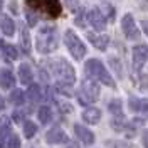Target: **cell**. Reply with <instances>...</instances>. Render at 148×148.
Segmentation results:
<instances>
[{
  "mask_svg": "<svg viewBox=\"0 0 148 148\" xmlns=\"http://www.w3.org/2000/svg\"><path fill=\"white\" fill-rule=\"evenodd\" d=\"M25 5L32 12H39L47 18H57L62 12L59 0H25Z\"/></svg>",
  "mask_w": 148,
  "mask_h": 148,
  "instance_id": "obj_1",
  "label": "cell"
},
{
  "mask_svg": "<svg viewBox=\"0 0 148 148\" xmlns=\"http://www.w3.org/2000/svg\"><path fill=\"white\" fill-rule=\"evenodd\" d=\"M84 67H86V73L89 74L91 77L99 79L103 84H106V86H110V88H114V86H116L114 81H113V77H111L110 73L106 71V67L103 66L101 61H98V59H89Z\"/></svg>",
  "mask_w": 148,
  "mask_h": 148,
  "instance_id": "obj_2",
  "label": "cell"
},
{
  "mask_svg": "<svg viewBox=\"0 0 148 148\" xmlns=\"http://www.w3.org/2000/svg\"><path fill=\"white\" fill-rule=\"evenodd\" d=\"M57 47V34L54 27H42L37 36V49L40 52H51Z\"/></svg>",
  "mask_w": 148,
  "mask_h": 148,
  "instance_id": "obj_3",
  "label": "cell"
},
{
  "mask_svg": "<svg viewBox=\"0 0 148 148\" xmlns=\"http://www.w3.org/2000/svg\"><path fill=\"white\" fill-rule=\"evenodd\" d=\"M52 69H54V74L57 76V79H59L62 84H66V86L74 84V81H76V73H74L73 66L69 64V62L59 59L57 62L52 64Z\"/></svg>",
  "mask_w": 148,
  "mask_h": 148,
  "instance_id": "obj_4",
  "label": "cell"
},
{
  "mask_svg": "<svg viewBox=\"0 0 148 148\" xmlns=\"http://www.w3.org/2000/svg\"><path fill=\"white\" fill-rule=\"evenodd\" d=\"M64 42H66V46H67V49H69V52H71V56H73L74 59H83L84 57V54H86V46H84L83 40L76 36L73 30H66Z\"/></svg>",
  "mask_w": 148,
  "mask_h": 148,
  "instance_id": "obj_5",
  "label": "cell"
},
{
  "mask_svg": "<svg viewBox=\"0 0 148 148\" xmlns=\"http://www.w3.org/2000/svg\"><path fill=\"white\" fill-rule=\"evenodd\" d=\"M99 98V86L94 83L92 79H86L81 86V92H79V101L83 104L88 103H94Z\"/></svg>",
  "mask_w": 148,
  "mask_h": 148,
  "instance_id": "obj_6",
  "label": "cell"
},
{
  "mask_svg": "<svg viewBox=\"0 0 148 148\" xmlns=\"http://www.w3.org/2000/svg\"><path fill=\"white\" fill-rule=\"evenodd\" d=\"M121 29H123V34H125L126 39H138L140 37V30L136 29V24H135L131 14H126V15L123 17Z\"/></svg>",
  "mask_w": 148,
  "mask_h": 148,
  "instance_id": "obj_7",
  "label": "cell"
},
{
  "mask_svg": "<svg viewBox=\"0 0 148 148\" xmlns=\"http://www.w3.org/2000/svg\"><path fill=\"white\" fill-rule=\"evenodd\" d=\"M148 59V46L145 44H138V46L133 47V66H135V69L140 71L143 64L147 62Z\"/></svg>",
  "mask_w": 148,
  "mask_h": 148,
  "instance_id": "obj_8",
  "label": "cell"
},
{
  "mask_svg": "<svg viewBox=\"0 0 148 148\" xmlns=\"http://www.w3.org/2000/svg\"><path fill=\"white\" fill-rule=\"evenodd\" d=\"M88 22L96 30H104L106 29V18H104V15L98 9H91L88 12Z\"/></svg>",
  "mask_w": 148,
  "mask_h": 148,
  "instance_id": "obj_9",
  "label": "cell"
},
{
  "mask_svg": "<svg viewBox=\"0 0 148 148\" xmlns=\"http://www.w3.org/2000/svg\"><path fill=\"white\" fill-rule=\"evenodd\" d=\"M74 131H76L77 138L81 140L84 145H92V143H94V133L89 131L86 126H83V125H76V126H74Z\"/></svg>",
  "mask_w": 148,
  "mask_h": 148,
  "instance_id": "obj_10",
  "label": "cell"
},
{
  "mask_svg": "<svg viewBox=\"0 0 148 148\" xmlns=\"http://www.w3.org/2000/svg\"><path fill=\"white\" fill-rule=\"evenodd\" d=\"M88 39H89V42H91L92 46L96 47V49H99V51H104L108 44H110V37L108 36H96V34H88Z\"/></svg>",
  "mask_w": 148,
  "mask_h": 148,
  "instance_id": "obj_11",
  "label": "cell"
},
{
  "mask_svg": "<svg viewBox=\"0 0 148 148\" xmlns=\"http://www.w3.org/2000/svg\"><path fill=\"white\" fill-rule=\"evenodd\" d=\"M83 120L86 121V123L96 125L98 121L101 120V111L98 110V108H88V110H84V113H83Z\"/></svg>",
  "mask_w": 148,
  "mask_h": 148,
  "instance_id": "obj_12",
  "label": "cell"
},
{
  "mask_svg": "<svg viewBox=\"0 0 148 148\" xmlns=\"http://www.w3.org/2000/svg\"><path fill=\"white\" fill-rule=\"evenodd\" d=\"M0 27L3 30V34L5 36H14V32H15V24H14V20L7 15H2L0 17Z\"/></svg>",
  "mask_w": 148,
  "mask_h": 148,
  "instance_id": "obj_13",
  "label": "cell"
},
{
  "mask_svg": "<svg viewBox=\"0 0 148 148\" xmlns=\"http://www.w3.org/2000/svg\"><path fill=\"white\" fill-rule=\"evenodd\" d=\"M66 133L62 131V130H59V128H54V130H51L49 133H47V141L49 143H62V141H66Z\"/></svg>",
  "mask_w": 148,
  "mask_h": 148,
  "instance_id": "obj_14",
  "label": "cell"
},
{
  "mask_svg": "<svg viewBox=\"0 0 148 148\" xmlns=\"http://www.w3.org/2000/svg\"><path fill=\"white\" fill-rule=\"evenodd\" d=\"M0 84H2V88H5V89H10V88L15 84V77H14V74L10 73L9 69L2 71V76H0Z\"/></svg>",
  "mask_w": 148,
  "mask_h": 148,
  "instance_id": "obj_15",
  "label": "cell"
},
{
  "mask_svg": "<svg viewBox=\"0 0 148 148\" xmlns=\"http://www.w3.org/2000/svg\"><path fill=\"white\" fill-rule=\"evenodd\" d=\"M18 76H20V81L24 84H30L32 83V71H30V67L27 64H22L20 66V69H18Z\"/></svg>",
  "mask_w": 148,
  "mask_h": 148,
  "instance_id": "obj_16",
  "label": "cell"
},
{
  "mask_svg": "<svg viewBox=\"0 0 148 148\" xmlns=\"http://www.w3.org/2000/svg\"><path fill=\"white\" fill-rule=\"evenodd\" d=\"M20 44H22V49L24 52L29 54L30 52V37H29V30L25 27H22V34H20Z\"/></svg>",
  "mask_w": 148,
  "mask_h": 148,
  "instance_id": "obj_17",
  "label": "cell"
},
{
  "mask_svg": "<svg viewBox=\"0 0 148 148\" xmlns=\"http://www.w3.org/2000/svg\"><path fill=\"white\" fill-rule=\"evenodd\" d=\"M5 138H10V128L7 126V120H2L0 125V148L5 145Z\"/></svg>",
  "mask_w": 148,
  "mask_h": 148,
  "instance_id": "obj_18",
  "label": "cell"
},
{
  "mask_svg": "<svg viewBox=\"0 0 148 148\" xmlns=\"http://www.w3.org/2000/svg\"><path fill=\"white\" fill-rule=\"evenodd\" d=\"M37 116H39V121L40 123H49L51 118H52V113H51V108H47V106H42L39 113H37Z\"/></svg>",
  "mask_w": 148,
  "mask_h": 148,
  "instance_id": "obj_19",
  "label": "cell"
},
{
  "mask_svg": "<svg viewBox=\"0 0 148 148\" xmlns=\"http://www.w3.org/2000/svg\"><path fill=\"white\" fill-rule=\"evenodd\" d=\"M36 131H37L36 123H32V121H25L24 123V136L25 138H32L36 135Z\"/></svg>",
  "mask_w": 148,
  "mask_h": 148,
  "instance_id": "obj_20",
  "label": "cell"
},
{
  "mask_svg": "<svg viewBox=\"0 0 148 148\" xmlns=\"http://www.w3.org/2000/svg\"><path fill=\"white\" fill-rule=\"evenodd\" d=\"M108 110L113 113V114H116V116H121V113H123V106H121V101L120 99H113V101H110V104H108Z\"/></svg>",
  "mask_w": 148,
  "mask_h": 148,
  "instance_id": "obj_21",
  "label": "cell"
},
{
  "mask_svg": "<svg viewBox=\"0 0 148 148\" xmlns=\"http://www.w3.org/2000/svg\"><path fill=\"white\" fill-rule=\"evenodd\" d=\"M24 99H25V96H24V91H20V89H14L10 94V103H14V104H22Z\"/></svg>",
  "mask_w": 148,
  "mask_h": 148,
  "instance_id": "obj_22",
  "label": "cell"
},
{
  "mask_svg": "<svg viewBox=\"0 0 148 148\" xmlns=\"http://www.w3.org/2000/svg\"><path fill=\"white\" fill-rule=\"evenodd\" d=\"M27 96L30 98V101H39L40 99V88L37 84H32L27 91Z\"/></svg>",
  "mask_w": 148,
  "mask_h": 148,
  "instance_id": "obj_23",
  "label": "cell"
},
{
  "mask_svg": "<svg viewBox=\"0 0 148 148\" xmlns=\"http://www.w3.org/2000/svg\"><path fill=\"white\" fill-rule=\"evenodd\" d=\"M3 52H5V57H7V59H17L18 57L17 49L14 46H3Z\"/></svg>",
  "mask_w": 148,
  "mask_h": 148,
  "instance_id": "obj_24",
  "label": "cell"
},
{
  "mask_svg": "<svg viewBox=\"0 0 148 148\" xmlns=\"http://www.w3.org/2000/svg\"><path fill=\"white\" fill-rule=\"evenodd\" d=\"M140 103H141V99L135 98V96H131V98H130V110L135 111V113H138L140 111Z\"/></svg>",
  "mask_w": 148,
  "mask_h": 148,
  "instance_id": "obj_25",
  "label": "cell"
},
{
  "mask_svg": "<svg viewBox=\"0 0 148 148\" xmlns=\"http://www.w3.org/2000/svg\"><path fill=\"white\" fill-rule=\"evenodd\" d=\"M9 148H20V140H18V136H10Z\"/></svg>",
  "mask_w": 148,
  "mask_h": 148,
  "instance_id": "obj_26",
  "label": "cell"
},
{
  "mask_svg": "<svg viewBox=\"0 0 148 148\" xmlns=\"http://www.w3.org/2000/svg\"><path fill=\"white\" fill-rule=\"evenodd\" d=\"M110 62H111V66H113V67H114V71H116V73H118V76H121V69H120V62H118V61H116V59H111Z\"/></svg>",
  "mask_w": 148,
  "mask_h": 148,
  "instance_id": "obj_27",
  "label": "cell"
},
{
  "mask_svg": "<svg viewBox=\"0 0 148 148\" xmlns=\"http://www.w3.org/2000/svg\"><path fill=\"white\" fill-rule=\"evenodd\" d=\"M141 138H143V147L148 148V130L143 131V136H141Z\"/></svg>",
  "mask_w": 148,
  "mask_h": 148,
  "instance_id": "obj_28",
  "label": "cell"
},
{
  "mask_svg": "<svg viewBox=\"0 0 148 148\" xmlns=\"http://www.w3.org/2000/svg\"><path fill=\"white\" fill-rule=\"evenodd\" d=\"M67 2V5L71 7V9H76L77 7V0H66Z\"/></svg>",
  "mask_w": 148,
  "mask_h": 148,
  "instance_id": "obj_29",
  "label": "cell"
},
{
  "mask_svg": "<svg viewBox=\"0 0 148 148\" xmlns=\"http://www.w3.org/2000/svg\"><path fill=\"white\" fill-rule=\"evenodd\" d=\"M141 27H143V32L148 36V20H143V22H141Z\"/></svg>",
  "mask_w": 148,
  "mask_h": 148,
  "instance_id": "obj_30",
  "label": "cell"
},
{
  "mask_svg": "<svg viewBox=\"0 0 148 148\" xmlns=\"http://www.w3.org/2000/svg\"><path fill=\"white\" fill-rule=\"evenodd\" d=\"M14 120L17 121V123L20 121V113H15V114H14Z\"/></svg>",
  "mask_w": 148,
  "mask_h": 148,
  "instance_id": "obj_31",
  "label": "cell"
},
{
  "mask_svg": "<svg viewBox=\"0 0 148 148\" xmlns=\"http://www.w3.org/2000/svg\"><path fill=\"white\" fill-rule=\"evenodd\" d=\"M0 9H2V2H0Z\"/></svg>",
  "mask_w": 148,
  "mask_h": 148,
  "instance_id": "obj_32",
  "label": "cell"
},
{
  "mask_svg": "<svg viewBox=\"0 0 148 148\" xmlns=\"http://www.w3.org/2000/svg\"><path fill=\"white\" fill-rule=\"evenodd\" d=\"M0 108H2V103H0Z\"/></svg>",
  "mask_w": 148,
  "mask_h": 148,
  "instance_id": "obj_33",
  "label": "cell"
}]
</instances>
